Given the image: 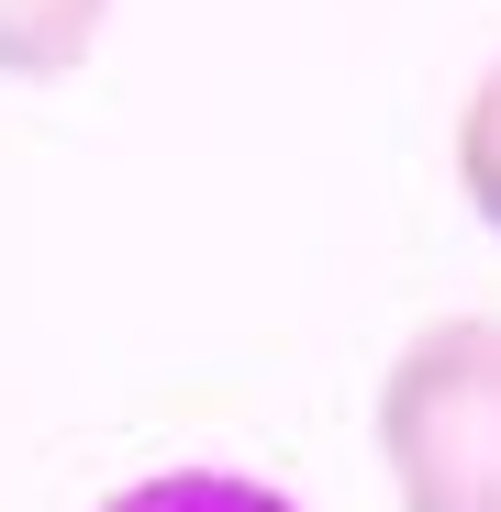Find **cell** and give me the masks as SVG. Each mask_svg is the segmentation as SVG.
Returning a JSON list of instances; mask_svg holds the SVG:
<instances>
[{"instance_id":"6da1fadb","label":"cell","mask_w":501,"mask_h":512,"mask_svg":"<svg viewBox=\"0 0 501 512\" xmlns=\"http://www.w3.org/2000/svg\"><path fill=\"white\" fill-rule=\"evenodd\" d=\"M379 468L401 512H501V312H435L379 368Z\"/></svg>"},{"instance_id":"7a4b0ae2","label":"cell","mask_w":501,"mask_h":512,"mask_svg":"<svg viewBox=\"0 0 501 512\" xmlns=\"http://www.w3.org/2000/svg\"><path fill=\"white\" fill-rule=\"evenodd\" d=\"M112 0H0V78H67L90 67Z\"/></svg>"},{"instance_id":"3957f363","label":"cell","mask_w":501,"mask_h":512,"mask_svg":"<svg viewBox=\"0 0 501 512\" xmlns=\"http://www.w3.org/2000/svg\"><path fill=\"white\" fill-rule=\"evenodd\" d=\"M101 512H301V501L245 468H156V479H123Z\"/></svg>"},{"instance_id":"277c9868","label":"cell","mask_w":501,"mask_h":512,"mask_svg":"<svg viewBox=\"0 0 501 512\" xmlns=\"http://www.w3.org/2000/svg\"><path fill=\"white\" fill-rule=\"evenodd\" d=\"M457 201L501 234V56L468 78V101H457Z\"/></svg>"}]
</instances>
